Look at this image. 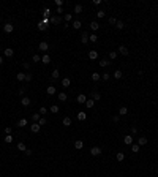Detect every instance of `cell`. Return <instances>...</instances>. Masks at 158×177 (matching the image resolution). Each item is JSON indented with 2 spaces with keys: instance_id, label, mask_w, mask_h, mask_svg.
I'll list each match as a JSON object with an SVG mask.
<instances>
[{
  "instance_id": "obj_1",
  "label": "cell",
  "mask_w": 158,
  "mask_h": 177,
  "mask_svg": "<svg viewBox=\"0 0 158 177\" xmlns=\"http://www.w3.org/2000/svg\"><path fill=\"white\" fill-rule=\"evenodd\" d=\"M30 130H32V133H38L40 130H41V127H40V123H38V122H33V123L30 125Z\"/></svg>"
},
{
  "instance_id": "obj_2",
  "label": "cell",
  "mask_w": 158,
  "mask_h": 177,
  "mask_svg": "<svg viewBox=\"0 0 158 177\" xmlns=\"http://www.w3.org/2000/svg\"><path fill=\"white\" fill-rule=\"evenodd\" d=\"M21 104L27 108V106H30V104H32V100H30L29 97H22V100H21Z\"/></svg>"
},
{
  "instance_id": "obj_3",
  "label": "cell",
  "mask_w": 158,
  "mask_h": 177,
  "mask_svg": "<svg viewBox=\"0 0 158 177\" xmlns=\"http://www.w3.org/2000/svg\"><path fill=\"white\" fill-rule=\"evenodd\" d=\"M3 30L6 32V33H11V32L14 30V25H13V24H10V22H8V24H5V25H3Z\"/></svg>"
},
{
  "instance_id": "obj_4",
  "label": "cell",
  "mask_w": 158,
  "mask_h": 177,
  "mask_svg": "<svg viewBox=\"0 0 158 177\" xmlns=\"http://www.w3.org/2000/svg\"><path fill=\"white\" fill-rule=\"evenodd\" d=\"M76 100H78L79 104H85V101H87V98H85V95H84V93H79Z\"/></svg>"
},
{
  "instance_id": "obj_5",
  "label": "cell",
  "mask_w": 158,
  "mask_h": 177,
  "mask_svg": "<svg viewBox=\"0 0 158 177\" xmlns=\"http://www.w3.org/2000/svg\"><path fill=\"white\" fill-rule=\"evenodd\" d=\"M90 153H92V157H98V155L101 153V149H100V147H92Z\"/></svg>"
},
{
  "instance_id": "obj_6",
  "label": "cell",
  "mask_w": 158,
  "mask_h": 177,
  "mask_svg": "<svg viewBox=\"0 0 158 177\" xmlns=\"http://www.w3.org/2000/svg\"><path fill=\"white\" fill-rule=\"evenodd\" d=\"M119 52H120L122 55H128V54H130V51H128V48H127V46H123V44H122V46H119Z\"/></svg>"
},
{
  "instance_id": "obj_7",
  "label": "cell",
  "mask_w": 158,
  "mask_h": 177,
  "mask_svg": "<svg viewBox=\"0 0 158 177\" xmlns=\"http://www.w3.org/2000/svg\"><path fill=\"white\" fill-rule=\"evenodd\" d=\"M38 49H40V51H48V49H49L48 41H41L40 44H38Z\"/></svg>"
},
{
  "instance_id": "obj_8",
  "label": "cell",
  "mask_w": 158,
  "mask_h": 177,
  "mask_svg": "<svg viewBox=\"0 0 158 177\" xmlns=\"http://www.w3.org/2000/svg\"><path fill=\"white\" fill-rule=\"evenodd\" d=\"M38 30H40V32H44V30H48V24H44V22H41V21H40V22H38Z\"/></svg>"
},
{
  "instance_id": "obj_9",
  "label": "cell",
  "mask_w": 158,
  "mask_h": 177,
  "mask_svg": "<svg viewBox=\"0 0 158 177\" xmlns=\"http://www.w3.org/2000/svg\"><path fill=\"white\" fill-rule=\"evenodd\" d=\"M81 43H82V44L89 43V33H87V32H82V35H81Z\"/></svg>"
},
{
  "instance_id": "obj_10",
  "label": "cell",
  "mask_w": 158,
  "mask_h": 177,
  "mask_svg": "<svg viewBox=\"0 0 158 177\" xmlns=\"http://www.w3.org/2000/svg\"><path fill=\"white\" fill-rule=\"evenodd\" d=\"M100 98H101V93H100L98 90H93V92H92V100H93V101H98Z\"/></svg>"
},
{
  "instance_id": "obj_11",
  "label": "cell",
  "mask_w": 158,
  "mask_h": 177,
  "mask_svg": "<svg viewBox=\"0 0 158 177\" xmlns=\"http://www.w3.org/2000/svg\"><path fill=\"white\" fill-rule=\"evenodd\" d=\"M123 142L127 144V146H131V144H133V136H131V134H127V136L123 138Z\"/></svg>"
},
{
  "instance_id": "obj_12",
  "label": "cell",
  "mask_w": 158,
  "mask_h": 177,
  "mask_svg": "<svg viewBox=\"0 0 158 177\" xmlns=\"http://www.w3.org/2000/svg\"><path fill=\"white\" fill-rule=\"evenodd\" d=\"M51 22L55 24V25H59V24L62 22V18H60V16H52V18H51Z\"/></svg>"
},
{
  "instance_id": "obj_13",
  "label": "cell",
  "mask_w": 158,
  "mask_h": 177,
  "mask_svg": "<svg viewBox=\"0 0 158 177\" xmlns=\"http://www.w3.org/2000/svg\"><path fill=\"white\" fill-rule=\"evenodd\" d=\"M89 59H90V60H97V59H98V52H97V51H89Z\"/></svg>"
},
{
  "instance_id": "obj_14",
  "label": "cell",
  "mask_w": 158,
  "mask_h": 177,
  "mask_svg": "<svg viewBox=\"0 0 158 177\" xmlns=\"http://www.w3.org/2000/svg\"><path fill=\"white\" fill-rule=\"evenodd\" d=\"M13 54H14V51H13L11 48H6V49L3 51V55H5V57H13Z\"/></svg>"
},
{
  "instance_id": "obj_15",
  "label": "cell",
  "mask_w": 158,
  "mask_h": 177,
  "mask_svg": "<svg viewBox=\"0 0 158 177\" xmlns=\"http://www.w3.org/2000/svg\"><path fill=\"white\" fill-rule=\"evenodd\" d=\"M76 117H78V120H85V119H87V114L84 112V111H79Z\"/></svg>"
},
{
  "instance_id": "obj_16",
  "label": "cell",
  "mask_w": 158,
  "mask_h": 177,
  "mask_svg": "<svg viewBox=\"0 0 158 177\" xmlns=\"http://www.w3.org/2000/svg\"><path fill=\"white\" fill-rule=\"evenodd\" d=\"M111 65V62L108 60V59H101V60H100V67L101 68H104V67H109Z\"/></svg>"
},
{
  "instance_id": "obj_17",
  "label": "cell",
  "mask_w": 158,
  "mask_h": 177,
  "mask_svg": "<svg viewBox=\"0 0 158 177\" xmlns=\"http://www.w3.org/2000/svg\"><path fill=\"white\" fill-rule=\"evenodd\" d=\"M128 114V108L127 106H120V109H119V116H127Z\"/></svg>"
},
{
  "instance_id": "obj_18",
  "label": "cell",
  "mask_w": 158,
  "mask_h": 177,
  "mask_svg": "<svg viewBox=\"0 0 158 177\" xmlns=\"http://www.w3.org/2000/svg\"><path fill=\"white\" fill-rule=\"evenodd\" d=\"M90 29H92L93 32H97L98 29H100V24H98L97 21H92V22H90Z\"/></svg>"
},
{
  "instance_id": "obj_19",
  "label": "cell",
  "mask_w": 158,
  "mask_h": 177,
  "mask_svg": "<svg viewBox=\"0 0 158 177\" xmlns=\"http://www.w3.org/2000/svg\"><path fill=\"white\" fill-rule=\"evenodd\" d=\"M41 62H43L44 65H48L49 62H51V55H49V54H44V55L41 57Z\"/></svg>"
},
{
  "instance_id": "obj_20",
  "label": "cell",
  "mask_w": 158,
  "mask_h": 177,
  "mask_svg": "<svg viewBox=\"0 0 158 177\" xmlns=\"http://www.w3.org/2000/svg\"><path fill=\"white\" fill-rule=\"evenodd\" d=\"M146 144H147V138L141 136L139 139H138V146H139V147H142V146H146Z\"/></svg>"
},
{
  "instance_id": "obj_21",
  "label": "cell",
  "mask_w": 158,
  "mask_h": 177,
  "mask_svg": "<svg viewBox=\"0 0 158 177\" xmlns=\"http://www.w3.org/2000/svg\"><path fill=\"white\" fill-rule=\"evenodd\" d=\"M100 79H101V74H100V73H92V81H93V82H98Z\"/></svg>"
},
{
  "instance_id": "obj_22",
  "label": "cell",
  "mask_w": 158,
  "mask_h": 177,
  "mask_svg": "<svg viewBox=\"0 0 158 177\" xmlns=\"http://www.w3.org/2000/svg\"><path fill=\"white\" fill-rule=\"evenodd\" d=\"M62 123H63L65 127H70V125H71V117H63Z\"/></svg>"
},
{
  "instance_id": "obj_23",
  "label": "cell",
  "mask_w": 158,
  "mask_h": 177,
  "mask_svg": "<svg viewBox=\"0 0 158 177\" xmlns=\"http://www.w3.org/2000/svg\"><path fill=\"white\" fill-rule=\"evenodd\" d=\"M59 100H60V101H67V100H68V95L65 93V92H60V93H59Z\"/></svg>"
},
{
  "instance_id": "obj_24",
  "label": "cell",
  "mask_w": 158,
  "mask_h": 177,
  "mask_svg": "<svg viewBox=\"0 0 158 177\" xmlns=\"http://www.w3.org/2000/svg\"><path fill=\"white\" fill-rule=\"evenodd\" d=\"M74 147H76V149H78V150H81V149H82V147H84V142H82V141H81V139H78V141H76V142H74Z\"/></svg>"
},
{
  "instance_id": "obj_25",
  "label": "cell",
  "mask_w": 158,
  "mask_h": 177,
  "mask_svg": "<svg viewBox=\"0 0 158 177\" xmlns=\"http://www.w3.org/2000/svg\"><path fill=\"white\" fill-rule=\"evenodd\" d=\"M70 84H71V79H70V78L62 79V85H63V87H70Z\"/></svg>"
},
{
  "instance_id": "obj_26",
  "label": "cell",
  "mask_w": 158,
  "mask_h": 177,
  "mask_svg": "<svg viewBox=\"0 0 158 177\" xmlns=\"http://www.w3.org/2000/svg\"><path fill=\"white\" fill-rule=\"evenodd\" d=\"M115 158H117V161H123V160H125V155H123V152H117Z\"/></svg>"
},
{
  "instance_id": "obj_27",
  "label": "cell",
  "mask_w": 158,
  "mask_h": 177,
  "mask_svg": "<svg viewBox=\"0 0 158 177\" xmlns=\"http://www.w3.org/2000/svg\"><path fill=\"white\" fill-rule=\"evenodd\" d=\"M16 79L18 81H25V73H18V74H16Z\"/></svg>"
},
{
  "instance_id": "obj_28",
  "label": "cell",
  "mask_w": 158,
  "mask_h": 177,
  "mask_svg": "<svg viewBox=\"0 0 158 177\" xmlns=\"http://www.w3.org/2000/svg\"><path fill=\"white\" fill-rule=\"evenodd\" d=\"M46 92H48V95H54V93H55V87H54V85H49L48 89H46Z\"/></svg>"
},
{
  "instance_id": "obj_29",
  "label": "cell",
  "mask_w": 158,
  "mask_h": 177,
  "mask_svg": "<svg viewBox=\"0 0 158 177\" xmlns=\"http://www.w3.org/2000/svg\"><path fill=\"white\" fill-rule=\"evenodd\" d=\"M85 106L89 108V109H92V108L95 106V101H93V100L90 98V100H87V101H85Z\"/></svg>"
},
{
  "instance_id": "obj_30",
  "label": "cell",
  "mask_w": 158,
  "mask_h": 177,
  "mask_svg": "<svg viewBox=\"0 0 158 177\" xmlns=\"http://www.w3.org/2000/svg\"><path fill=\"white\" fill-rule=\"evenodd\" d=\"M18 150H21V152H25V150H27L25 144H24V142H18Z\"/></svg>"
},
{
  "instance_id": "obj_31",
  "label": "cell",
  "mask_w": 158,
  "mask_h": 177,
  "mask_svg": "<svg viewBox=\"0 0 158 177\" xmlns=\"http://www.w3.org/2000/svg\"><path fill=\"white\" fill-rule=\"evenodd\" d=\"M81 25H82V24H81V21H74V22H73V29H76V30H79V29H81Z\"/></svg>"
},
{
  "instance_id": "obj_32",
  "label": "cell",
  "mask_w": 158,
  "mask_h": 177,
  "mask_svg": "<svg viewBox=\"0 0 158 177\" xmlns=\"http://www.w3.org/2000/svg\"><path fill=\"white\" fill-rule=\"evenodd\" d=\"M112 76H114V78H115V79H120V78H122V76H123V74H122V71H120V70H115Z\"/></svg>"
},
{
  "instance_id": "obj_33",
  "label": "cell",
  "mask_w": 158,
  "mask_h": 177,
  "mask_svg": "<svg viewBox=\"0 0 158 177\" xmlns=\"http://www.w3.org/2000/svg\"><path fill=\"white\" fill-rule=\"evenodd\" d=\"M89 41H92V43H97V41H98V37H97L95 33L89 35Z\"/></svg>"
},
{
  "instance_id": "obj_34",
  "label": "cell",
  "mask_w": 158,
  "mask_h": 177,
  "mask_svg": "<svg viewBox=\"0 0 158 177\" xmlns=\"http://www.w3.org/2000/svg\"><path fill=\"white\" fill-rule=\"evenodd\" d=\"M74 13H76V14L82 13V5H74Z\"/></svg>"
},
{
  "instance_id": "obj_35",
  "label": "cell",
  "mask_w": 158,
  "mask_h": 177,
  "mask_svg": "<svg viewBox=\"0 0 158 177\" xmlns=\"http://www.w3.org/2000/svg\"><path fill=\"white\" fill-rule=\"evenodd\" d=\"M115 27H117V30H122V29L125 27V24L122 22V21H117V22H115Z\"/></svg>"
},
{
  "instance_id": "obj_36",
  "label": "cell",
  "mask_w": 158,
  "mask_h": 177,
  "mask_svg": "<svg viewBox=\"0 0 158 177\" xmlns=\"http://www.w3.org/2000/svg\"><path fill=\"white\" fill-rule=\"evenodd\" d=\"M139 149H141V147L138 146V144H131V152H134V153H138V152H139Z\"/></svg>"
},
{
  "instance_id": "obj_37",
  "label": "cell",
  "mask_w": 158,
  "mask_h": 177,
  "mask_svg": "<svg viewBox=\"0 0 158 177\" xmlns=\"http://www.w3.org/2000/svg\"><path fill=\"white\" fill-rule=\"evenodd\" d=\"M38 123H40V127H43V125L48 123V119H46V117H41V119L38 120Z\"/></svg>"
},
{
  "instance_id": "obj_38",
  "label": "cell",
  "mask_w": 158,
  "mask_h": 177,
  "mask_svg": "<svg viewBox=\"0 0 158 177\" xmlns=\"http://www.w3.org/2000/svg\"><path fill=\"white\" fill-rule=\"evenodd\" d=\"M51 112H52V114H57V112H59V106H57V104H52V106H51Z\"/></svg>"
},
{
  "instance_id": "obj_39",
  "label": "cell",
  "mask_w": 158,
  "mask_h": 177,
  "mask_svg": "<svg viewBox=\"0 0 158 177\" xmlns=\"http://www.w3.org/2000/svg\"><path fill=\"white\" fill-rule=\"evenodd\" d=\"M40 119H41V116H40V112H38V114H33V116H32V120H33V122H38V120H40Z\"/></svg>"
},
{
  "instance_id": "obj_40",
  "label": "cell",
  "mask_w": 158,
  "mask_h": 177,
  "mask_svg": "<svg viewBox=\"0 0 158 177\" xmlns=\"http://www.w3.org/2000/svg\"><path fill=\"white\" fill-rule=\"evenodd\" d=\"M5 142H6V144L13 142V136L11 134H6V136H5Z\"/></svg>"
},
{
  "instance_id": "obj_41",
  "label": "cell",
  "mask_w": 158,
  "mask_h": 177,
  "mask_svg": "<svg viewBox=\"0 0 158 177\" xmlns=\"http://www.w3.org/2000/svg\"><path fill=\"white\" fill-rule=\"evenodd\" d=\"M51 78H52V81L59 78V70H57V68H55V70H54V71H52V76H51Z\"/></svg>"
},
{
  "instance_id": "obj_42",
  "label": "cell",
  "mask_w": 158,
  "mask_h": 177,
  "mask_svg": "<svg viewBox=\"0 0 158 177\" xmlns=\"http://www.w3.org/2000/svg\"><path fill=\"white\" fill-rule=\"evenodd\" d=\"M25 125H27V120H25V119H21V120L18 122V127H25Z\"/></svg>"
},
{
  "instance_id": "obj_43",
  "label": "cell",
  "mask_w": 158,
  "mask_h": 177,
  "mask_svg": "<svg viewBox=\"0 0 158 177\" xmlns=\"http://www.w3.org/2000/svg\"><path fill=\"white\" fill-rule=\"evenodd\" d=\"M43 14H44V18L48 19L49 16H51V10H49V8H44V11H43Z\"/></svg>"
},
{
  "instance_id": "obj_44",
  "label": "cell",
  "mask_w": 158,
  "mask_h": 177,
  "mask_svg": "<svg viewBox=\"0 0 158 177\" xmlns=\"http://www.w3.org/2000/svg\"><path fill=\"white\" fill-rule=\"evenodd\" d=\"M32 60H33V62H41V55H38V54H35V55L32 57Z\"/></svg>"
},
{
  "instance_id": "obj_45",
  "label": "cell",
  "mask_w": 158,
  "mask_h": 177,
  "mask_svg": "<svg viewBox=\"0 0 158 177\" xmlns=\"http://www.w3.org/2000/svg\"><path fill=\"white\" fill-rule=\"evenodd\" d=\"M115 57H117V52H115V51H111V52H109V59H111V60H114Z\"/></svg>"
},
{
  "instance_id": "obj_46",
  "label": "cell",
  "mask_w": 158,
  "mask_h": 177,
  "mask_svg": "<svg viewBox=\"0 0 158 177\" xmlns=\"http://www.w3.org/2000/svg\"><path fill=\"white\" fill-rule=\"evenodd\" d=\"M71 19H73V14H65V22H70V21H71Z\"/></svg>"
},
{
  "instance_id": "obj_47",
  "label": "cell",
  "mask_w": 158,
  "mask_h": 177,
  "mask_svg": "<svg viewBox=\"0 0 158 177\" xmlns=\"http://www.w3.org/2000/svg\"><path fill=\"white\" fill-rule=\"evenodd\" d=\"M104 14H106V13L103 11V10H100V11H97V16H98V18H100V19H101V18H104Z\"/></svg>"
},
{
  "instance_id": "obj_48",
  "label": "cell",
  "mask_w": 158,
  "mask_h": 177,
  "mask_svg": "<svg viewBox=\"0 0 158 177\" xmlns=\"http://www.w3.org/2000/svg\"><path fill=\"white\" fill-rule=\"evenodd\" d=\"M32 78H33V76H32L30 73H25V81H27V82H30V81H32Z\"/></svg>"
},
{
  "instance_id": "obj_49",
  "label": "cell",
  "mask_w": 158,
  "mask_h": 177,
  "mask_svg": "<svg viewBox=\"0 0 158 177\" xmlns=\"http://www.w3.org/2000/svg\"><path fill=\"white\" fill-rule=\"evenodd\" d=\"M109 78H111V74H108V73H104V74H101V79H103V81H108V79H109Z\"/></svg>"
},
{
  "instance_id": "obj_50",
  "label": "cell",
  "mask_w": 158,
  "mask_h": 177,
  "mask_svg": "<svg viewBox=\"0 0 158 177\" xmlns=\"http://www.w3.org/2000/svg\"><path fill=\"white\" fill-rule=\"evenodd\" d=\"M115 22H117V19H115V18H109V24H112V25H115Z\"/></svg>"
},
{
  "instance_id": "obj_51",
  "label": "cell",
  "mask_w": 158,
  "mask_h": 177,
  "mask_svg": "<svg viewBox=\"0 0 158 177\" xmlns=\"http://www.w3.org/2000/svg\"><path fill=\"white\" fill-rule=\"evenodd\" d=\"M24 93H25V89H24V87H21V89H19V95H21V97H24Z\"/></svg>"
},
{
  "instance_id": "obj_52",
  "label": "cell",
  "mask_w": 158,
  "mask_h": 177,
  "mask_svg": "<svg viewBox=\"0 0 158 177\" xmlns=\"http://www.w3.org/2000/svg\"><path fill=\"white\" fill-rule=\"evenodd\" d=\"M22 68H24V70H29V68H30V63H27V62L22 63Z\"/></svg>"
},
{
  "instance_id": "obj_53",
  "label": "cell",
  "mask_w": 158,
  "mask_h": 177,
  "mask_svg": "<svg viewBox=\"0 0 158 177\" xmlns=\"http://www.w3.org/2000/svg\"><path fill=\"white\" fill-rule=\"evenodd\" d=\"M48 112V109H46L44 106H41V109H40V114H46Z\"/></svg>"
},
{
  "instance_id": "obj_54",
  "label": "cell",
  "mask_w": 158,
  "mask_h": 177,
  "mask_svg": "<svg viewBox=\"0 0 158 177\" xmlns=\"http://www.w3.org/2000/svg\"><path fill=\"white\" fill-rule=\"evenodd\" d=\"M55 5L57 6H62V5H63V0H55Z\"/></svg>"
},
{
  "instance_id": "obj_55",
  "label": "cell",
  "mask_w": 158,
  "mask_h": 177,
  "mask_svg": "<svg viewBox=\"0 0 158 177\" xmlns=\"http://www.w3.org/2000/svg\"><path fill=\"white\" fill-rule=\"evenodd\" d=\"M11 131H13V130L10 128V127H6V128H5V133H6V134H11Z\"/></svg>"
},
{
  "instance_id": "obj_56",
  "label": "cell",
  "mask_w": 158,
  "mask_h": 177,
  "mask_svg": "<svg viewBox=\"0 0 158 177\" xmlns=\"http://www.w3.org/2000/svg\"><path fill=\"white\" fill-rule=\"evenodd\" d=\"M112 120L114 122H119V120H120V116H112Z\"/></svg>"
},
{
  "instance_id": "obj_57",
  "label": "cell",
  "mask_w": 158,
  "mask_h": 177,
  "mask_svg": "<svg viewBox=\"0 0 158 177\" xmlns=\"http://www.w3.org/2000/svg\"><path fill=\"white\" fill-rule=\"evenodd\" d=\"M136 133H138V128H136V127H131V134H136Z\"/></svg>"
},
{
  "instance_id": "obj_58",
  "label": "cell",
  "mask_w": 158,
  "mask_h": 177,
  "mask_svg": "<svg viewBox=\"0 0 158 177\" xmlns=\"http://www.w3.org/2000/svg\"><path fill=\"white\" fill-rule=\"evenodd\" d=\"M24 153H25V155H27V157H30V155H32V150H30V149H27V150H25V152H24Z\"/></svg>"
},
{
  "instance_id": "obj_59",
  "label": "cell",
  "mask_w": 158,
  "mask_h": 177,
  "mask_svg": "<svg viewBox=\"0 0 158 177\" xmlns=\"http://www.w3.org/2000/svg\"><path fill=\"white\" fill-rule=\"evenodd\" d=\"M57 13H59V14H60V13H63V8L59 6V8H57Z\"/></svg>"
},
{
  "instance_id": "obj_60",
  "label": "cell",
  "mask_w": 158,
  "mask_h": 177,
  "mask_svg": "<svg viewBox=\"0 0 158 177\" xmlns=\"http://www.w3.org/2000/svg\"><path fill=\"white\" fill-rule=\"evenodd\" d=\"M2 63H3V57L0 55V65H2Z\"/></svg>"
},
{
  "instance_id": "obj_61",
  "label": "cell",
  "mask_w": 158,
  "mask_h": 177,
  "mask_svg": "<svg viewBox=\"0 0 158 177\" xmlns=\"http://www.w3.org/2000/svg\"><path fill=\"white\" fill-rule=\"evenodd\" d=\"M157 176H158V169H157Z\"/></svg>"
},
{
  "instance_id": "obj_62",
  "label": "cell",
  "mask_w": 158,
  "mask_h": 177,
  "mask_svg": "<svg viewBox=\"0 0 158 177\" xmlns=\"http://www.w3.org/2000/svg\"><path fill=\"white\" fill-rule=\"evenodd\" d=\"M0 22H2V18H0Z\"/></svg>"
}]
</instances>
